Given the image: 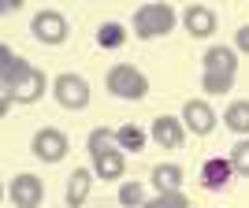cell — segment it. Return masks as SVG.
<instances>
[{"label":"cell","instance_id":"cell-15","mask_svg":"<svg viewBox=\"0 0 249 208\" xmlns=\"http://www.w3.org/2000/svg\"><path fill=\"white\" fill-rule=\"evenodd\" d=\"M26 71H30V63L4 45V49H0V89H15V82H19Z\"/></svg>","mask_w":249,"mask_h":208},{"label":"cell","instance_id":"cell-22","mask_svg":"<svg viewBox=\"0 0 249 208\" xmlns=\"http://www.w3.org/2000/svg\"><path fill=\"white\" fill-rule=\"evenodd\" d=\"M119 205H123V208H142V205H145V190H142V182H123V186H119Z\"/></svg>","mask_w":249,"mask_h":208},{"label":"cell","instance_id":"cell-20","mask_svg":"<svg viewBox=\"0 0 249 208\" xmlns=\"http://www.w3.org/2000/svg\"><path fill=\"white\" fill-rule=\"evenodd\" d=\"M201 89L208 97H223L234 89V74H219V71H201Z\"/></svg>","mask_w":249,"mask_h":208},{"label":"cell","instance_id":"cell-23","mask_svg":"<svg viewBox=\"0 0 249 208\" xmlns=\"http://www.w3.org/2000/svg\"><path fill=\"white\" fill-rule=\"evenodd\" d=\"M231 164H234V175H249V138H242L231 149Z\"/></svg>","mask_w":249,"mask_h":208},{"label":"cell","instance_id":"cell-7","mask_svg":"<svg viewBox=\"0 0 249 208\" xmlns=\"http://www.w3.org/2000/svg\"><path fill=\"white\" fill-rule=\"evenodd\" d=\"M30 34H34L41 45H63V41H67V19H63L60 11L45 8V11H37V15H34Z\"/></svg>","mask_w":249,"mask_h":208},{"label":"cell","instance_id":"cell-18","mask_svg":"<svg viewBox=\"0 0 249 208\" xmlns=\"http://www.w3.org/2000/svg\"><path fill=\"white\" fill-rule=\"evenodd\" d=\"M223 123L234 134H249V101H231L227 112H223Z\"/></svg>","mask_w":249,"mask_h":208},{"label":"cell","instance_id":"cell-9","mask_svg":"<svg viewBox=\"0 0 249 208\" xmlns=\"http://www.w3.org/2000/svg\"><path fill=\"white\" fill-rule=\"evenodd\" d=\"M182 123H186V130L205 138V134L216 130V112L208 108V101H186L182 104Z\"/></svg>","mask_w":249,"mask_h":208},{"label":"cell","instance_id":"cell-8","mask_svg":"<svg viewBox=\"0 0 249 208\" xmlns=\"http://www.w3.org/2000/svg\"><path fill=\"white\" fill-rule=\"evenodd\" d=\"M149 138H153L160 149H178L186 141V123H182V115H156L153 126H149Z\"/></svg>","mask_w":249,"mask_h":208},{"label":"cell","instance_id":"cell-24","mask_svg":"<svg viewBox=\"0 0 249 208\" xmlns=\"http://www.w3.org/2000/svg\"><path fill=\"white\" fill-rule=\"evenodd\" d=\"M234 49L249 56V22H246V26H238V34H234Z\"/></svg>","mask_w":249,"mask_h":208},{"label":"cell","instance_id":"cell-3","mask_svg":"<svg viewBox=\"0 0 249 208\" xmlns=\"http://www.w3.org/2000/svg\"><path fill=\"white\" fill-rule=\"evenodd\" d=\"M104 86L119 101H142V97H149V78L138 71L134 63H115L108 71V78H104Z\"/></svg>","mask_w":249,"mask_h":208},{"label":"cell","instance_id":"cell-10","mask_svg":"<svg viewBox=\"0 0 249 208\" xmlns=\"http://www.w3.org/2000/svg\"><path fill=\"white\" fill-rule=\"evenodd\" d=\"M182 26H186L190 37H212L216 34V11L205 8V4H190L182 11Z\"/></svg>","mask_w":249,"mask_h":208},{"label":"cell","instance_id":"cell-11","mask_svg":"<svg viewBox=\"0 0 249 208\" xmlns=\"http://www.w3.org/2000/svg\"><path fill=\"white\" fill-rule=\"evenodd\" d=\"M231 178H234V164H231V156H212V160H205L201 164V182H205V190H223L231 186Z\"/></svg>","mask_w":249,"mask_h":208},{"label":"cell","instance_id":"cell-12","mask_svg":"<svg viewBox=\"0 0 249 208\" xmlns=\"http://www.w3.org/2000/svg\"><path fill=\"white\" fill-rule=\"evenodd\" d=\"M89 190H93V167H74L71 175H67V190H63V197L71 208H82L89 201Z\"/></svg>","mask_w":249,"mask_h":208},{"label":"cell","instance_id":"cell-1","mask_svg":"<svg viewBox=\"0 0 249 208\" xmlns=\"http://www.w3.org/2000/svg\"><path fill=\"white\" fill-rule=\"evenodd\" d=\"M86 149H89V160H93V175H97V178H104V182L123 178V171H126V156H123V149L115 145V130H108V126H97V130H89V138H86Z\"/></svg>","mask_w":249,"mask_h":208},{"label":"cell","instance_id":"cell-6","mask_svg":"<svg viewBox=\"0 0 249 208\" xmlns=\"http://www.w3.org/2000/svg\"><path fill=\"white\" fill-rule=\"evenodd\" d=\"M30 153L37 160H45V164H60L63 156H67V134L56 130V126H41L30 141Z\"/></svg>","mask_w":249,"mask_h":208},{"label":"cell","instance_id":"cell-4","mask_svg":"<svg viewBox=\"0 0 249 208\" xmlns=\"http://www.w3.org/2000/svg\"><path fill=\"white\" fill-rule=\"evenodd\" d=\"M52 93H56V101L63 104V108H71V112H82L86 104H89V82H86L82 74H60L56 82H52Z\"/></svg>","mask_w":249,"mask_h":208},{"label":"cell","instance_id":"cell-21","mask_svg":"<svg viewBox=\"0 0 249 208\" xmlns=\"http://www.w3.org/2000/svg\"><path fill=\"white\" fill-rule=\"evenodd\" d=\"M142 208H190V197L182 190H175V193H156V197L145 201Z\"/></svg>","mask_w":249,"mask_h":208},{"label":"cell","instance_id":"cell-16","mask_svg":"<svg viewBox=\"0 0 249 208\" xmlns=\"http://www.w3.org/2000/svg\"><path fill=\"white\" fill-rule=\"evenodd\" d=\"M153 186L160 190V193H175V190H182V167H178V164H160L153 171Z\"/></svg>","mask_w":249,"mask_h":208},{"label":"cell","instance_id":"cell-2","mask_svg":"<svg viewBox=\"0 0 249 208\" xmlns=\"http://www.w3.org/2000/svg\"><path fill=\"white\" fill-rule=\"evenodd\" d=\"M175 22H178V15L171 4H142L134 11V37H142V41L164 37V34H171Z\"/></svg>","mask_w":249,"mask_h":208},{"label":"cell","instance_id":"cell-17","mask_svg":"<svg viewBox=\"0 0 249 208\" xmlns=\"http://www.w3.org/2000/svg\"><path fill=\"white\" fill-rule=\"evenodd\" d=\"M145 141H149V134L142 130V126H134V123H126V126L115 130V145L123 149V153H142Z\"/></svg>","mask_w":249,"mask_h":208},{"label":"cell","instance_id":"cell-14","mask_svg":"<svg viewBox=\"0 0 249 208\" xmlns=\"http://www.w3.org/2000/svg\"><path fill=\"white\" fill-rule=\"evenodd\" d=\"M205 71H219V74H238V49L234 45H212L201 60Z\"/></svg>","mask_w":249,"mask_h":208},{"label":"cell","instance_id":"cell-13","mask_svg":"<svg viewBox=\"0 0 249 208\" xmlns=\"http://www.w3.org/2000/svg\"><path fill=\"white\" fill-rule=\"evenodd\" d=\"M4 93H8L11 101H19V104L41 101V93H45V74L37 71V67H30V71H26L19 82H15V89H4Z\"/></svg>","mask_w":249,"mask_h":208},{"label":"cell","instance_id":"cell-19","mask_svg":"<svg viewBox=\"0 0 249 208\" xmlns=\"http://www.w3.org/2000/svg\"><path fill=\"white\" fill-rule=\"evenodd\" d=\"M97 45H101V49H123L126 45V26L123 22H101V26H97Z\"/></svg>","mask_w":249,"mask_h":208},{"label":"cell","instance_id":"cell-5","mask_svg":"<svg viewBox=\"0 0 249 208\" xmlns=\"http://www.w3.org/2000/svg\"><path fill=\"white\" fill-rule=\"evenodd\" d=\"M8 197L15 208H37L45 201V182L37 175H30V171H22V175H15L8 182Z\"/></svg>","mask_w":249,"mask_h":208}]
</instances>
